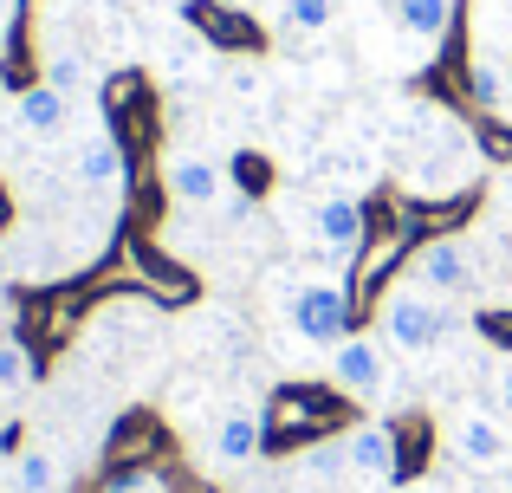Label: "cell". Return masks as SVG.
<instances>
[{
  "label": "cell",
  "instance_id": "27",
  "mask_svg": "<svg viewBox=\"0 0 512 493\" xmlns=\"http://www.w3.org/2000/svg\"><path fill=\"white\" fill-rule=\"evenodd\" d=\"M0 325H13V286L0 279Z\"/></svg>",
  "mask_w": 512,
  "mask_h": 493
},
{
  "label": "cell",
  "instance_id": "24",
  "mask_svg": "<svg viewBox=\"0 0 512 493\" xmlns=\"http://www.w3.org/2000/svg\"><path fill=\"white\" fill-rule=\"evenodd\" d=\"M474 137H480V150H487L493 163H512V130L500 124V117H480V124H474Z\"/></svg>",
  "mask_w": 512,
  "mask_h": 493
},
{
  "label": "cell",
  "instance_id": "32",
  "mask_svg": "<svg viewBox=\"0 0 512 493\" xmlns=\"http://www.w3.org/2000/svg\"><path fill=\"white\" fill-rule=\"evenodd\" d=\"M0 273H7V247H0Z\"/></svg>",
  "mask_w": 512,
  "mask_h": 493
},
{
  "label": "cell",
  "instance_id": "15",
  "mask_svg": "<svg viewBox=\"0 0 512 493\" xmlns=\"http://www.w3.org/2000/svg\"><path fill=\"white\" fill-rule=\"evenodd\" d=\"M461 91H467V104H474L480 117H506L512 111V72L500 59H474L461 72Z\"/></svg>",
  "mask_w": 512,
  "mask_h": 493
},
{
  "label": "cell",
  "instance_id": "22",
  "mask_svg": "<svg viewBox=\"0 0 512 493\" xmlns=\"http://www.w3.org/2000/svg\"><path fill=\"white\" fill-rule=\"evenodd\" d=\"M331 13H338V0H286V26L292 33H325Z\"/></svg>",
  "mask_w": 512,
  "mask_h": 493
},
{
  "label": "cell",
  "instance_id": "23",
  "mask_svg": "<svg viewBox=\"0 0 512 493\" xmlns=\"http://www.w3.org/2000/svg\"><path fill=\"white\" fill-rule=\"evenodd\" d=\"M474 331L493 344V351L512 357V312H506V305H487V312H474Z\"/></svg>",
  "mask_w": 512,
  "mask_h": 493
},
{
  "label": "cell",
  "instance_id": "4",
  "mask_svg": "<svg viewBox=\"0 0 512 493\" xmlns=\"http://www.w3.org/2000/svg\"><path fill=\"white\" fill-rule=\"evenodd\" d=\"M363 318L350 312V292L331 286V279H305L299 292H292V331H299L305 344H318V351H338L344 338H357Z\"/></svg>",
  "mask_w": 512,
  "mask_h": 493
},
{
  "label": "cell",
  "instance_id": "7",
  "mask_svg": "<svg viewBox=\"0 0 512 493\" xmlns=\"http://www.w3.org/2000/svg\"><path fill=\"white\" fill-rule=\"evenodd\" d=\"M72 176H78V189L85 195H117L130 182V156H124V143L104 130V137H91V143H78V156H72Z\"/></svg>",
  "mask_w": 512,
  "mask_h": 493
},
{
  "label": "cell",
  "instance_id": "5",
  "mask_svg": "<svg viewBox=\"0 0 512 493\" xmlns=\"http://www.w3.org/2000/svg\"><path fill=\"white\" fill-rule=\"evenodd\" d=\"M409 279L428 292V299H461V292H474V253L461 241H448V234H435V241L415 247Z\"/></svg>",
  "mask_w": 512,
  "mask_h": 493
},
{
  "label": "cell",
  "instance_id": "16",
  "mask_svg": "<svg viewBox=\"0 0 512 493\" xmlns=\"http://www.w3.org/2000/svg\"><path fill=\"white\" fill-rule=\"evenodd\" d=\"M13 111H20V124L33 130V137H59L65 117H72V98H65V91H52L46 78H39V85H26L20 98H13Z\"/></svg>",
  "mask_w": 512,
  "mask_h": 493
},
{
  "label": "cell",
  "instance_id": "8",
  "mask_svg": "<svg viewBox=\"0 0 512 493\" xmlns=\"http://www.w3.org/2000/svg\"><path fill=\"white\" fill-rule=\"evenodd\" d=\"M312 234H318V247L325 253H357L363 247V234H370V208L363 202H350V195H325V202L312 208Z\"/></svg>",
  "mask_w": 512,
  "mask_h": 493
},
{
  "label": "cell",
  "instance_id": "18",
  "mask_svg": "<svg viewBox=\"0 0 512 493\" xmlns=\"http://www.w3.org/2000/svg\"><path fill=\"white\" fill-rule=\"evenodd\" d=\"M227 182H234V195H247V202H266V195H273V156L234 150L227 156Z\"/></svg>",
  "mask_w": 512,
  "mask_h": 493
},
{
  "label": "cell",
  "instance_id": "2",
  "mask_svg": "<svg viewBox=\"0 0 512 493\" xmlns=\"http://www.w3.org/2000/svg\"><path fill=\"white\" fill-rule=\"evenodd\" d=\"M454 338V312L441 299H428V292H389L383 299V344L402 357H428L441 351V344Z\"/></svg>",
  "mask_w": 512,
  "mask_h": 493
},
{
  "label": "cell",
  "instance_id": "1",
  "mask_svg": "<svg viewBox=\"0 0 512 493\" xmlns=\"http://www.w3.org/2000/svg\"><path fill=\"white\" fill-rule=\"evenodd\" d=\"M266 422V448L260 455H292L305 442H325V435H350L357 429V403L338 390V383H279L273 403L260 409Z\"/></svg>",
  "mask_w": 512,
  "mask_h": 493
},
{
  "label": "cell",
  "instance_id": "10",
  "mask_svg": "<svg viewBox=\"0 0 512 493\" xmlns=\"http://www.w3.org/2000/svg\"><path fill=\"white\" fill-rule=\"evenodd\" d=\"M182 13H188V26H195V33H208L221 52H253L266 39L247 13H240V7H221V0H182Z\"/></svg>",
  "mask_w": 512,
  "mask_h": 493
},
{
  "label": "cell",
  "instance_id": "29",
  "mask_svg": "<svg viewBox=\"0 0 512 493\" xmlns=\"http://www.w3.org/2000/svg\"><path fill=\"white\" fill-rule=\"evenodd\" d=\"M0 221H7V189H0Z\"/></svg>",
  "mask_w": 512,
  "mask_h": 493
},
{
  "label": "cell",
  "instance_id": "30",
  "mask_svg": "<svg viewBox=\"0 0 512 493\" xmlns=\"http://www.w3.org/2000/svg\"><path fill=\"white\" fill-rule=\"evenodd\" d=\"M7 338H13V325H0V344H7Z\"/></svg>",
  "mask_w": 512,
  "mask_h": 493
},
{
  "label": "cell",
  "instance_id": "20",
  "mask_svg": "<svg viewBox=\"0 0 512 493\" xmlns=\"http://www.w3.org/2000/svg\"><path fill=\"white\" fill-rule=\"evenodd\" d=\"M13 487L20 493H59V461L39 455V448H26V455L13 461Z\"/></svg>",
  "mask_w": 512,
  "mask_h": 493
},
{
  "label": "cell",
  "instance_id": "6",
  "mask_svg": "<svg viewBox=\"0 0 512 493\" xmlns=\"http://www.w3.org/2000/svg\"><path fill=\"white\" fill-rule=\"evenodd\" d=\"M331 383H338L350 403H376V396L389 390V351L370 338V331L344 338L338 351H331Z\"/></svg>",
  "mask_w": 512,
  "mask_h": 493
},
{
  "label": "cell",
  "instance_id": "11",
  "mask_svg": "<svg viewBox=\"0 0 512 493\" xmlns=\"http://www.w3.org/2000/svg\"><path fill=\"white\" fill-rule=\"evenodd\" d=\"M344 461L363 481H389V474H396V429H389V422H357V429L344 435Z\"/></svg>",
  "mask_w": 512,
  "mask_h": 493
},
{
  "label": "cell",
  "instance_id": "12",
  "mask_svg": "<svg viewBox=\"0 0 512 493\" xmlns=\"http://www.w3.org/2000/svg\"><path fill=\"white\" fill-rule=\"evenodd\" d=\"M169 195L182 208H214L227 195V169L208 163V156H175L169 163Z\"/></svg>",
  "mask_w": 512,
  "mask_h": 493
},
{
  "label": "cell",
  "instance_id": "25",
  "mask_svg": "<svg viewBox=\"0 0 512 493\" xmlns=\"http://www.w3.org/2000/svg\"><path fill=\"white\" fill-rule=\"evenodd\" d=\"M480 409H493V416H512V357L500 364V377H493V390H487V403Z\"/></svg>",
  "mask_w": 512,
  "mask_h": 493
},
{
  "label": "cell",
  "instance_id": "33",
  "mask_svg": "<svg viewBox=\"0 0 512 493\" xmlns=\"http://www.w3.org/2000/svg\"><path fill=\"white\" fill-rule=\"evenodd\" d=\"M500 493H512V481H506V487H500Z\"/></svg>",
  "mask_w": 512,
  "mask_h": 493
},
{
  "label": "cell",
  "instance_id": "17",
  "mask_svg": "<svg viewBox=\"0 0 512 493\" xmlns=\"http://www.w3.org/2000/svg\"><path fill=\"white\" fill-rule=\"evenodd\" d=\"M396 26L409 39H448V26H454V0H396Z\"/></svg>",
  "mask_w": 512,
  "mask_h": 493
},
{
  "label": "cell",
  "instance_id": "14",
  "mask_svg": "<svg viewBox=\"0 0 512 493\" xmlns=\"http://www.w3.org/2000/svg\"><path fill=\"white\" fill-rule=\"evenodd\" d=\"M260 448H266V422L253 416V409H227V416L214 422V461L240 468V461H253Z\"/></svg>",
  "mask_w": 512,
  "mask_h": 493
},
{
  "label": "cell",
  "instance_id": "31",
  "mask_svg": "<svg viewBox=\"0 0 512 493\" xmlns=\"http://www.w3.org/2000/svg\"><path fill=\"white\" fill-rule=\"evenodd\" d=\"M221 7H247V0H221Z\"/></svg>",
  "mask_w": 512,
  "mask_h": 493
},
{
  "label": "cell",
  "instance_id": "28",
  "mask_svg": "<svg viewBox=\"0 0 512 493\" xmlns=\"http://www.w3.org/2000/svg\"><path fill=\"white\" fill-rule=\"evenodd\" d=\"M396 493H441V487H428V481H409V487H396Z\"/></svg>",
  "mask_w": 512,
  "mask_h": 493
},
{
  "label": "cell",
  "instance_id": "13",
  "mask_svg": "<svg viewBox=\"0 0 512 493\" xmlns=\"http://www.w3.org/2000/svg\"><path fill=\"white\" fill-rule=\"evenodd\" d=\"M396 429V474H389V487H409V481H422L428 474V455H435V429H428V416H396L389 422Z\"/></svg>",
  "mask_w": 512,
  "mask_h": 493
},
{
  "label": "cell",
  "instance_id": "9",
  "mask_svg": "<svg viewBox=\"0 0 512 493\" xmlns=\"http://www.w3.org/2000/svg\"><path fill=\"white\" fill-rule=\"evenodd\" d=\"M454 455H461L467 468H500L512 455V435L500 429L493 409H461V422H454Z\"/></svg>",
  "mask_w": 512,
  "mask_h": 493
},
{
  "label": "cell",
  "instance_id": "26",
  "mask_svg": "<svg viewBox=\"0 0 512 493\" xmlns=\"http://www.w3.org/2000/svg\"><path fill=\"white\" fill-rule=\"evenodd\" d=\"M163 493H214V487L201 481V474H188V468H169L163 474Z\"/></svg>",
  "mask_w": 512,
  "mask_h": 493
},
{
  "label": "cell",
  "instance_id": "21",
  "mask_svg": "<svg viewBox=\"0 0 512 493\" xmlns=\"http://www.w3.org/2000/svg\"><path fill=\"white\" fill-rule=\"evenodd\" d=\"M39 72H46V85H52V91H65V98H78V91H85V59H78L72 46L46 52V65H39Z\"/></svg>",
  "mask_w": 512,
  "mask_h": 493
},
{
  "label": "cell",
  "instance_id": "3",
  "mask_svg": "<svg viewBox=\"0 0 512 493\" xmlns=\"http://www.w3.org/2000/svg\"><path fill=\"white\" fill-rule=\"evenodd\" d=\"M169 455V429L143 409H130L111 435H104V487H124V481H143L156 461ZM163 474V468H156Z\"/></svg>",
  "mask_w": 512,
  "mask_h": 493
},
{
  "label": "cell",
  "instance_id": "19",
  "mask_svg": "<svg viewBox=\"0 0 512 493\" xmlns=\"http://www.w3.org/2000/svg\"><path fill=\"white\" fill-rule=\"evenodd\" d=\"M33 377H39V351L26 338H7V344H0V396L26 390Z\"/></svg>",
  "mask_w": 512,
  "mask_h": 493
}]
</instances>
